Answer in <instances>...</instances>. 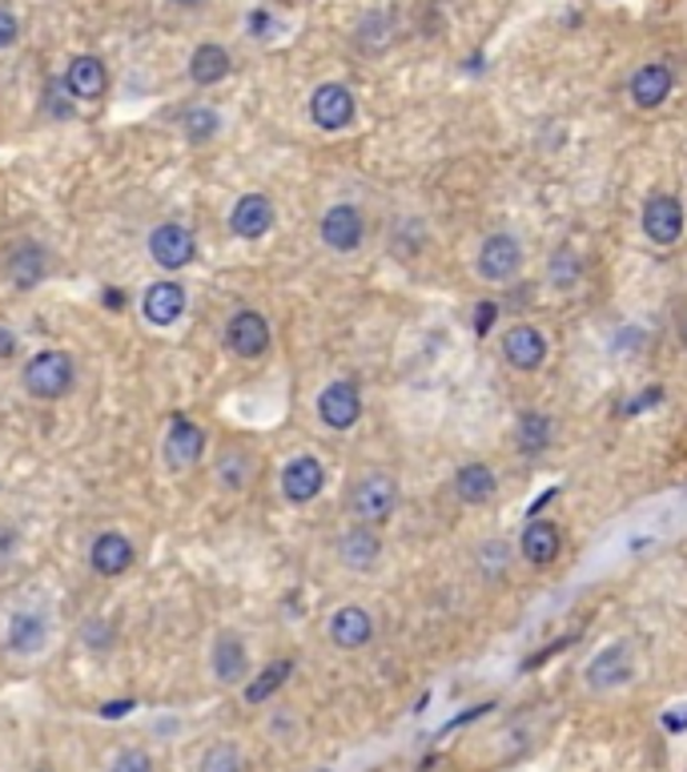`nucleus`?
Masks as SVG:
<instances>
[{"label":"nucleus","instance_id":"f257e3e1","mask_svg":"<svg viewBox=\"0 0 687 772\" xmlns=\"http://www.w3.org/2000/svg\"><path fill=\"white\" fill-rule=\"evenodd\" d=\"M350 515L358 519V523H386V519L398 511V479L391 471H366V475L354 479L350 487Z\"/></svg>","mask_w":687,"mask_h":772},{"label":"nucleus","instance_id":"f03ea898","mask_svg":"<svg viewBox=\"0 0 687 772\" xmlns=\"http://www.w3.org/2000/svg\"><path fill=\"white\" fill-rule=\"evenodd\" d=\"M523 258H527V250H523V242H518L515 233L495 230L483 238V245H478L475 270L487 287H507V282L518 278V270H523Z\"/></svg>","mask_w":687,"mask_h":772},{"label":"nucleus","instance_id":"7ed1b4c3","mask_svg":"<svg viewBox=\"0 0 687 772\" xmlns=\"http://www.w3.org/2000/svg\"><path fill=\"white\" fill-rule=\"evenodd\" d=\"M73 359L64 354V350H41V354H32L29 367H24V391L32 394V399H44V402H53L61 399V394L73 391Z\"/></svg>","mask_w":687,"mask_h":772},{"label":"nucleus","instance_id":"20e7f679","mask_svg":"<svg viewBox=\"0 0 687 772\" xmlns=\"http://www.w3.org/2000/svg\"><path fill=\"white\" fill-rule=\"evenodd\" d=\"M635 676V648L632 640H612V644H603L587 668H583V684L592 688V692H615V688L632 684Z\"/></svg>","mask_w":687,"mask_h":772},{"label":"nucleus","instance_id":"39448f33","mask_svg":"<svg viewBox=\"0 0 687 772\" xmlns=\"http://www.w3.org/2000/svg\"><path fill=\"white\" fill-rule=\"evenodd\" d=\"M498 354H503V362H507L511 371L535 374L547 367V354H550L547 334H543L539 327H531V322H518V327H511L507 334H503Z\"/></svg>","mask_w":687,"mask_h":772},{"label":"nucleus","instance_id":"423d86ee","mask_svg":"<svg viewBox=\"0 0 687 772\" xmlns=\"http://www.w3.org/2000/svg\"><path fill=\"white\" fill-rule=\"evenodd\" d=\"M639 225H644V238L656 245H676L687 230L684 218V201L676 193H651L644 201V213H639Z\"/></svg>","mask_w":687,"mask_h":772},{"label":"nucleus","instance_id":"0eeeda50","mask_svg":"<svg viewBox=\"0 0 687 772\" xmlns=\"http://www.w3.org/2000/svg\"><path fill=\"white\" fill-rule=\"evenodd\" d=\"M317 233H322L326 250H334V254H354V250L366 242V218H362L358 205L339 201V205H330V210L322 213Z\"/></svg>","mask_w":687,"mask_h":772},{"label":"nucleus","instance_id":"6e6552de","mask_svg":"<svg viewBox=\"0 0 687 772\" xmlns=\"http://www.w3.org/2000/svg\"><path fill=\"white\" fill-rule=\"evenodd\" d=\"M354 113H358L354 89L342 86V81H326V86H317L314 97H310V117H314V126L326 129V133H342V129L354 121Z\"/></svg>","mask_w":687,"mask_h":772},{"label":"nucleus","instance_id":"1a4fd4ad","mask_svg":"<svg viewBox=\"0 0 687 772\" xmlns=\"http://www.w3.org/2000/svg\"><path fill=\"white\" fill-rule=\"evenodd\" d=\"M317 419L330 427V431H350L358 427L362 419V394L350 379L330 382L326 391L317 394Z\"/></svg>","mask_w":687,"mask_h":772},{"label":"nucleus","instance_id":"9d476101","mask_svg":"<svg viewBox=\"0 0 687 772\" xmlns=\"http://www.w3.org/2000/svg\"><path fill=\"white\" fill-rule=\"evenodd\" d=\"M274 334H270V322H265L257 310H238V314L225 322V347L238 354V359H262L270 350Z\"/></svg>","mask_w":687,"mask_h":772},{"label":"nucleus","instance_id":"9b49d317","mask_svg":"<svg viewBox=\"0 0 687 772\" xmlns=\"http://www.w3.org/2000/svg\"><path fill=\"white\" fill-rule=\"evenodd\" d=\"M326 635L330 644L342 648V652H358L374 640V615L362 603H342L339 612L330 615Z\"/></svg>","mask_w":687,"mask_h":772},{"label":"nucleus","instance_id":"f8f14e48","mask_svg":"<svg viewBox=\"0 0 687 772\" xmlns=\"http://www.w3.org/2000/svg\"><path fill=\"white\" fill-rule=\"evenodd\" d=\"M563 551V531L550 523V519H531L518 531V555L531 563V568H550L559 560Z\"/></svg>","mask_w":687,"mask_h":772},{"label":"nucleus","instance_id":"ddd939ff","mask_svg":"<svg viewBox=\"0 0 687 772\" xmlns=\"http://www.w3.org/2000/svg\"><path fill=\"white\" fill-rule=\"evenodd\" d=\"M322 487H326V467L317 463L314 455H297L286 463V471H282V495L290 499V503H314L317 495H322Z\"/></svg>","mask_w":687,"mask_h":772},{"label":"nucleus","instance_id":"4468645a","mask_svg":"<svg viewBox=\"0 0 687 772\" xmlns=\"http://www.w3.org/2000/svg\"><path fill=\"white\" fill-rule=\"evenodd\" d=\"M671 89H676V73L664 61L639 64L632 73V81H627V93H632V101L639 109H659L671 97Z\"/></svg>","mask_w":687,"mask_h":772},{"label":"nucleus","instance_id":"2eb2a0df","mask_svg":"<svg viewBox=\"0 0 687 772\" xmlns=\"http://www.w3.org/2000/svg\"><path fill=\"white\" fill-rule=\"evenodd\" d=\"M149 254L153 262L165 265V270H181V265H190L193 254H198V242H193V233L178 222H165L153 230L149 238Z\"/></svg>","mask_w":687,"mask_h":772},{"label":"nucleus","instance_id":"dca6fc26","mask_svg":"<svg viewBox=\"0 0 687 772\" xmlns=\"http://www.w3.org/2000/svg\"><path fill=\"white\" fill-rule=\"evenodd\" d=\"M339 560L346 563L350 572H371L374 563L382 560V535L371 523H354L339 535Z\"/></svg>","mask_w":687,"mask_h":772},{"label":"nucleus","instance_id":"f3484780","mask_svg":"<svg viewBox=\"0 0 687 772\" xmlns=\"http://www.w3.org/2000/svg\"><path fill=\"white\" fill-rule=\"evenodd\" d=\"M270 225H274V201L265 198V193H245V198H238V205H233V213H230V230L238 233V238L254 242V238H265V233H270Z\"/></svg>","mask_w":687,"mask_h":772},{"label":"nucleus","instance_id":"a211bd4d","mask_svg":"<svg viewBox=\"0 0 687 772\" xmlns=\"http://www.w3.org/2000/svg\"><path fill=\"white\" fill-rule=\"evenodd\" d=\"M498 495V475L487 463H463L455 471V499L463 508H483Z\"/></svg>","mask_w":687,"mask_h":772},{"label":"nucleus","instance_id":"6ab92c4d","mask_svg":"<svg viewBox=\"0 0 687 772\" xmlns=\"http://www.w3.org/2000/svg\"><path fill=\"white\" fill-rule=\"evenodd\" d=\"M201 451H205V431H201L198 423H190L185 414H178L170 423V434H165V459H170V467H193L201 459Z\"/></svg>","mask_w":687,"mask_h":772},{"label":"nucleus","instance_id":"aec40b11","mask_svg":"<svg viewBox=\"0 0 687 772\" xmlns=\"http://www.w3.org/2000/svg\"><path fill=\"white\" fill-rule=\"evenodd\" d=\"M4 644L17 656H37L44 644H49V620L41 612H17L9 620V632H4Z\"/></svg>","mask_w":687,"mask_h":772},{"label":"nucleus","instance_id":"412c9836","mask_svg":"<svg viewBox=\"0 0 687 772\" xmlns=\"http://www.w3.org/2000/svg\"><path fill=\"white\" fill-rule=\"evenodd\" d=\"M89 563H93L97 575H125L129 563H133V543L125 535H117V531H105V535H97L93 548H89Z\"/></svg>","mask_w":687,"mask_h":772},{"label":"nucleus","instance_id":"4be33fe9","mask_svg":"<svg viewBox=\"0 0 687 772\" xmlns=\"http://www.w3.org/2000/svg\"><path fill=\"white\" fill-rule=\"evenodd\" d=\"M213 676L222 680V684H242L250 676V656H245L242 635L222 632L213 640Z\"/></svg>","mask_w":687,"mask_h":772},{"label":"nucleus","instance_id":"5701e85b","mask_svg":"<svg viewBox=\"0 0 687 772\" xmlns=\"http://www.w3.org/2000/svg\"><path fill=\"white\" fill-rule=\"evenodd\" d=\"M145 318L153 327H173L181 314H185V290L178 282H153L145 290V302H141Z\"/></svg>","mask_w":687,"mask_h":772},{"label":"nucleus","instance_id":"b1692460","mask_svg":"<svg viewBox=\"0 0 687 772\" xmlns=\"http://www.w3.org/2000/svg\"><path fill=\"white\" fill-rule=\"evenodd\" d=\"M550 439H555V419H550L547 411H523L518 414V423H515V447H518V455H543L550 447Z\"/></svg>","mask_w":687,"mask_h":772},{"label":"nucleus","instance_id":"393cba45","mask_svg":"<svg viewBox=\"0 0 687 772\" xmlns=\"http://www.w3.org/2000/svg\"><path fill=\"white\" fill-rule=\"evenodd\" d=\"M64 86H69V93H73L77 101H97V97H105V89H109L105 64L97 61V57H77V61L69 64V73H64Z\"/></svg>","mask_w":687,"mask_h":772},{"label":"nucleus","instance_id":"a878e982","mask_svg":"<svg viewBox=\"0 0 687 772\" xmlns=\"http://www.w3.org/2000/svg\"><path fill=\"white\" fill-rule=\"evenodd\" d=\"M49 274V254H44L37 242H24L12 250L9 258V278H12V287L17 290H32L41 278Z\"/></svg>","mask_w":687,"mask_h":772},{"label":"nucleus","instance_id":"bb28decb","mask_svg":"<svg viewBox=\"0 0 687 772\" xmlns=\"http://www.w3.org/2000/svg\"><path fill=\"white\" fill-rule=\"evenodd\" d=\"M354 44H358L362 53H386L394 44V21H391V12H366L358 21V29H354Z\"/></svg>","mask_w":687,"mask_h":772},{"label":"nucleus","instance_id":"cd10ccee","mask_svg":"<svg viewBox=\"0 0 687 772\" xmlns=\"http://www.w3.org/2000/svg\"><path fill=\"white\" fill-rule=\"evenodd\" d=\"M190 77L193 86H218L230 77V53L222 44H201L198 53L190 57Z\"/></svg>","mask_w":687,"mask_h":772},{"label":"nucleus","instance_id":"c85d7f7f","mask_svg":"<svg viewBox=\"0 0 687 772\" xmlns=\"http://www.w3.org/2000/svg\"><path fill=\"white\" fill-rule=\"evenodd\" d=\"M290 672H294V660H274V664H265L250 684H245V704H265V700L274 696L277 688L286 684Z\"/></svg>","mask_w":687,"mask_h":772},{"label":"nucleus","instance_id":"c756f323","mask_svg":"<svg viewBox=\"0 0 687 772\" xmlns=\"http://www.w3.org/2000/svg\"><path fill=\"white\" fill-rule=\"evenodd\" d=\"M547 282L555 290H575L583 282V258L575 250H555L547 258Z\"/></svg>","mask_w":687,"mask_h":772},{"label":"nucleus","instance_id":"7c9ffc66","mask_svg":"<svg viewBox=\"0 0 687 772\" xmlns=\"http://www.w3.org/2000/svg\"><path fill=\"white\" fill-rule=\"evenodd\" d=\"M181 129H185V141H190V146H205V141L218 138L222 117L213 113V109H205V106H193L190 113L181 117Z\"/></svg>","mask_w":687,"mask_h":772},{"label":"nucleus","instance_id":"2f4dec72","mask_svg":"<svg viewBox=\"0 0 687 772\" xmlns=\"http://www.w3.org/2000/svg\"><path fill=\"white\" fill-rule=\"evenodd\" d=\"M475 563H478V575H483V580H503V575L511 572V548L503 540L478 543Z\"/></svg>","mask_w":687,"mask_h":772},{"label":"nucleus","instance_id":"473e14b6","mask_svg":"<svg viewBox=\"0 0 687 772\" xmlns=\"http://www.w3.org/2000/svg\"><path fill=\"white\" fill-rule=\"evenodd\" d=\"M198 772H245L242 749H238V744H233V741H218V744H210V749L201 752Z\"/></svg>","mask_w":687,"mask_h":772},{"label":"nucleus","instance_id":"72a5a7b5","mask_svg":"<svg viewBox=\"0 0 687 772\" xmlns=\"http://www.w3.org/2000/svg\"><path fill=\"white\" fill-rule=\"evenodd\" d=\"M250 475H254V463H250L245 451H230V455L218 463V479H222L225 487H245Z\"/></svg>","mask_w":687,"mask_h":772},{"label":"nucleus","instance_id":"f704fd0d","mask_svg":"<svg viewBox=\"0 0 687 772\" xmlns=\"http://www.w3.org/2000/svg\"><path fill=\"white\" fill-rule=\"evenodd\" d=\"M109 772H153V761H149V752L129 749V752H121V756H117Z\"/></svg>","mask_w":687,"mask_h":772},{"label":"nucleus","instance_id":"c9c22d12","mask_svg":"<svg viewBox=\"0 0 687 772\" xmlns=\"http://www.w3.org/2000/svg\"><path fill=\"white\" fill-rule=\"evenodd\" d=\"M495 318H498V307L491 302V298H483V302L475 307V334H491Z\"/></svg>","mask_w":687,"mask_h":772},{"label":"nucleus","instance_id":"e433bc0d","mask_svg":"<svg viewBox=\"0 0 687 772\" xmlns=\"http://www.w3.org/2000/svg\"><path fill=\"white\" fill-rule=\"evenodd\" d=\"M17 37H21V24H17V17H12L9 9H0V49H12V44H17Z\"/></svg>","mask_w":687,"mask_h":772},{"label":"nucleus","instance_id":"4c0bfd02","mask_svg":"<svg viewBox=\"0 0 687 772\" xmlns=\"http://www.w3.org/2000/svg\"><path fill=\"white\" fill-rule=\"evenodd\" d=\"M250 32H254V37H270V32H274V17L265 9L250 12Z\"/></svg>","mask_w":687,"mask_h":772},{"label":"nucleus","instance_id":"58836bf2","mask_svg":"<svg viewBox=\"0 0 687 772\" xmlns=\"http://www.w3.org/2000/svg\"><path fill=\"white\" fill-rule=\"evenodd\" d=\"M125 712H133V700H113V704H105V709H101V716L117 720V716H125Z\"/></svg>","mask_w":687,"mask_h":772},{"label":"nucleus","instance_id":"ea45409f","mask_svg":"<svg viewBox=\"0 0 687 772\" xmlns=\"http://www.w3.org/2000/svg\"><path fill=\"white\" fill-rule=\"evenodd\" d=\"M664 729H667V732H687V712H667V716H664Z\"/></svg>","mask_w":687,"mask_h":772},{"label":"nucleus","instance_id":"a19ab883","mask_svg":"<svg viewBox=\"0 0 687 772\" xmlns=\"http://www.w3.org/2000/svg\"><path fill=\"white\" fill-rule=\"evenodd\" d=\"M12 350H17V339L9 334V327H0V359H9Z\"/></svg>","mask_w":687,"mask_h":772},{"label":"nucleus","instance_id":"79ce46f5","mask_svg":"<svg viewBox=\"0 0 687 772\" xmlns=\"http://www.w3.org/2000/svg\"><path fill=\"white\" fill-rule=\"evenodd\" d=\"M173 4H201V0H173Z\"/></svg>","mask_w":687,"mask_h":772},{"label":"nucleus","instance_id":"37998d69","mask_svg":"<svg viewBox=\"0 0 687 772\" xmlns=\"http://www.w3.org/2000/svg\"><path fill=\"white\" fill-rule=\"evenodd\" d=\"M41 772H49V769H41Z\"/></svg>","mask_w":687,"mask_h":772}]
</instances>
